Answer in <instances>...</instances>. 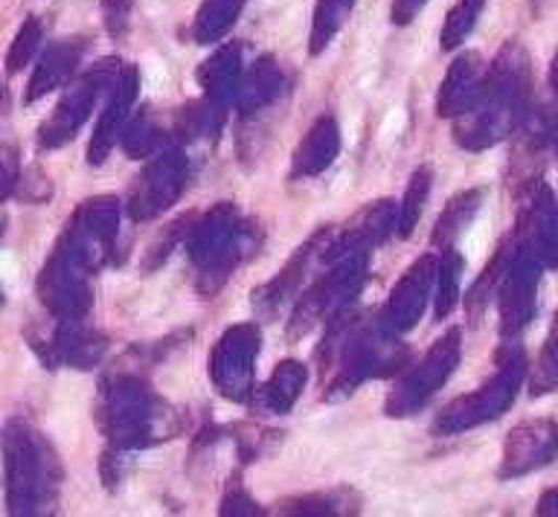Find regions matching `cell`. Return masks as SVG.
<instances>
[{
	"instance_id": "obj_1",
	"label": "cell",
	"mask_w": 558,
	"mask_h": 517,
	"mask_svg": "<svg viewBox=\"0 0 558 517\" xmlns=\"http://www.w3.org/2000/svg\"><path fill=\"white\" fill-rule=\"evenodd\" d=\"M38 36H41L38 24H35V21H26L24 29H21V36H17V41L12 45V50H9V71H21V67L29 62V56H33V50L38 47Z\"/></svg>"
}]
</instances>
